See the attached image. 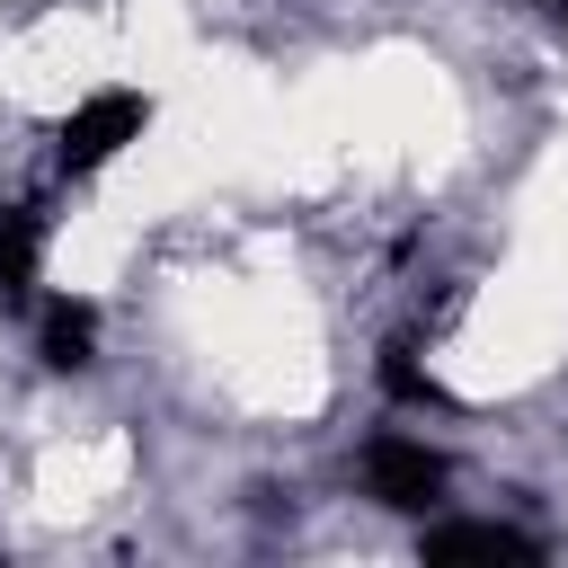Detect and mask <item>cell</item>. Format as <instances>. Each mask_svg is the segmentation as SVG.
<instances>
[{"label":"cell","instance_id":"cell-4","mask_svg":"<svg viewBox=\"0 0 568 568\" xmlns=\"http://www.w3.org/2000/svg\"><path fill=\"white\" fill-rule=\"evenodd\" d=\"M426 559H541V541L532 532H515V524H444V532H426Z\"/></svg>","mask_w":568,"mask_h":568},{"label":"cell","instance_id":"cell-3","mask_svg":"<svg viewBox=\"0 0 568 568\" xmlns=\"http://www.w3.org/2000/svg\"><path fill=\"white\" fill-rule=\"evenodd\" d=\"M36 257H44V213H36V204L0 213V302H9V311L36 302Z\"/></svg>","mask_w":568,"mask_h":568},{"label":"cell","instance_id":"cell-6","mask_svg":"<svg viewBox=\"0 0 568 568\" xmlns=\"http://www.w3.org/2000/svg\"><path fill=\"white\" fill-rule=\"evenodd\" d=\"M382 390H390V399H408V408H444L435 373H417V355H408V346H382Z\"/></svg>","mask_w":568,"mask_h":568},{"label":"cell","instance_id":"cell-5","mask_svg":"<svg viewBox=\"0 0 568 568\" xmlns=\"http://www.w3.org/2000/svg\"><path fill=\"white\" fill-rule=\"evenodd\" d=\"M89 355H98V311L71 302V293L44 302V364H53V373H80Z\"/></svg>","mask_w":568,"mask_h":568},{"label":"cell","instance_id":"cell-7","mask_svg":"<svg viewBox=\"0 0 568 568\" xmlns=\"http://www.w3.org/2000/svg\"><path fill=\"white\" fill-rule=\"evenodd\" d=\"M559 36H568V0H559Z\"/></svg>","mask_w":568,"mask_h":568},{"label":"cell","instance_id":"cell-1","mask_svg":"<svg viewBox=\"0 0 568 568\" xmlns=\"http://www.w3.org/2000/svg\"><path fill=\"white\" fill-rule=\"evenodd\" d=\"M142 124H151V98H133V89H106V98H89V106H71V115H62V133H53V160H62L71 178H89V169H106L124 142H142Z\"/></svg>","mask_w":568,"mask_h":568},{"label":"cell","instance_id":"cell-2","mask_svg":"<svg viewBox=\"0 0 568 568\" xmlns=\"http://www.w3.org/2000/svg\"><path fill=\"white\" fill-rule=\"evenodd\" d=\"M364 488H373L382 506L417 515V506L444 497V453H426V444H408V435H382V444L364 453Z\"/></svg>","mask_w":568,"mask_h":568}]
</instances>
